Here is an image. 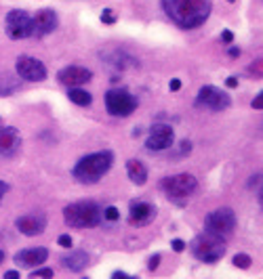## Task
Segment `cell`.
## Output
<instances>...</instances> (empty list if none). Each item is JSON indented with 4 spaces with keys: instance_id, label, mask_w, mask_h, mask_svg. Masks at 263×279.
I'll return each mask as SVG.
<instances>
[{
    "instance_id": "obj_1",
    "label": "cell",
    "mask_w": 263,
    "mask_h": 279,
    "mask_svg": "<svg viewBox=\"0 0 263 279\" xmlns=\"http://www.w3.org/2000/svg\"><path fill=\"white\" fill-rule=\"evenodd\" d=\"M162 9L183 30H196L211 15V0H162Z\"/></svg>"
},
{
    "instance_id": "obj_2",
    "label": "cell",
    "mask_w": 263,
    "mask_h": 279,
    "mask_svg": "<svg viewBox=\"0 0 263 279\" xmlns=\"http://www.w3.org/2000/svg\"><path fill=\"white\" fill-rule=\"evenodd\" d=\"M114 164V153L109 149H103V151H95V153H89L76 162V166L72 168V174L78 183H84V185H93L97 183L109 168Z\"/></svg>"
},
{
    "instance_id": "obj_3",
    "label": "cell",
    "mask_w": 263,
    "mask_h": 279,
    "mask_svg": "<svg viewBox=\"0 0 263 279\" xmlns=\"http://www.w3.org/2000/svg\"><path fill=\"white\" fill-rule=\"evenodd\" d=\"M63 218H65V225H70L74 229H91L101 223L103 214H101V206L97 202L82 200V202H74L70 206H65Z\"/></svg>"
},
{
    "instance_id": "obj_4",
    "label": "cell",
    "mask_w": 263,
    "mask_h": 279,
    "mask_svg": "<svg viewBox=\"0 0 263 279\" xmlns=\"http://www.w3.org/2000/svg\"><path fill=\"white\" fill-rule=\"evenodd\" d=\"M190 250H192L194 256L202 263H217V261H221L223 254H226V242H223L221 235H215V233L204 231V233L196 235L192 240Z\"/></svg>"
},
{
    "instance_id": "obj_5",
    "label": "cell",
    "mask_w": 263,
    "mask_h": 279,
    "mask_svg": "<svg viewBox=\"0 0 263 279\" xmlns=\"http://www.w3.org/2000/svg\"><path fill=\"white\" fill-rule=\"evenodd\" d=\"M105 109L109 111V115L126 118L137 109V99L126 88H112L105 92Z\"/></svg>"
},
{
    "instance_id": "obj_6",
    "label": "cell",
    "mask_w": 263,
    "mask_h": 279,
    "mask_svg": "<svg viewBox=\"0 0 263 279\" xmlns=\"http://www.w3.org/2000/svg\"><path fill=\"white\" fill-rule=\"evenodd\" d=\"M162 191L173 197V200H183V197H190L196 187H198V181H196L194 174H187V172H181V174H175V176H166L162 183H160Z\"/></svg>"
},
{
    "instance_id": "obj_7",
    "label": "cell",
    "mask_w": 263,
    "mask_h": 279,
    "mask_svg": "<svg viewBox=\"0 0 263 279\" xmlns=\"http://www.w3.org/2000/svg\"><path fill=\"white\" fill-rule=\"evenodd\" d=\"M204 227H206L209 233L226 237L236 229V212L232 210V208H217V210H213L204 218Z\"/></svg>"
},
{
    "instance_id": "obj_8",
    "label": "cell",
    "mask_w": 263,
    "mask_h": 279,
    "mask_svg": "<svg viewBox=\"0 0 263 279\" xmlns=\"http://www.w3.org/2000/svg\"><path fill=\"white\" fill-rule=\"evenodd\" d=\"M232 105V99L226 90L217 88V86H202L198 90V95H196V107H204L209 111H223Z\"/></svg>"
},
{
    "instance_id": "obj_9",
    "label": "cell",
    "mask_w": 263,
    "mask_h": 279,
    "mask_svg": "<svg viewBox=\"0 0 263 279\" xmlns=\"http://www.w3.org/2000/svg\"><path fill=\"white\" fill-rule=\"evenodd\" d=\"M5 30H7V36H9L11 40L30 38V36H32V17L28 15V11L13 9V11L7 13Z\"/></svg>"
},
{
    "instance_id": "obj_10",
    "label": "cell",
    "mask_w": 263,
    "mask_h": 279,
    "mask_svg": "<svg viewBox=\"0 0 263 279\" xmlns=\"http://www.w3.org/2000/svg\"><path fill=\"white\" fill-rule=\"evenodd\" d=\"M15 69H17V76L24 78L28 82H42L47 78V67L40 59L32 57V55H19L17 57V63H15Z\"/></svg>"
},
{
    "instance_id": "obj_11",
    "label": "cell",
    "mask_w": 263,
    "mask_h": 279,
    "mask_svg": "<svg viewBox=\"0 0 263 279\" xmlns=\"http://www.w3.org/2000/svg\"><path fill=\"white\" fill-rule=\"evenodd\" d=\"M173 143H175V132L168 124H154L145 138V147L149 151H164L173 147Z\"/></svg>"
},
{
    "instance_id": "obj_12",
    "label": "cell",
    "mask_w": 263,
    "mask_h": 279,
    "mask_svg": "<svg viewBox=\"0 0 263 279\" xmlns=\"http://www.w3.org/2000/svg\"><path fill=\"white\" fill-rule=\"evenodd\" d=\"M15 227L19 233H24L26 237H36L40 233H45L47 229V216L42 212H28V214H21L15 221Z\"/></svg>"
},
{
    "instance_id": "obj_13",
    "label": "cell",
    "mask_w": 263,
    "mask_h": 279,
    "mask_svg": "<svg viewBox=\"0 0 263 279\" xmlns=\"http://www.w3.org/2000/svg\"><path fill=\"white\" fill-rule=\"evenodd\" d=\"M57 23H59V19H57V13L53 9H40L32 17V36L42 38V36L55 32Z\"/></svg>"
},
{
    "instance_id": "obj_14",
    "label": "cell",
    "mask_w": 263,
    "mask_h": 279,
    "mask_svg": "<svg viewBox=\"0 0 263 279\" xmlns=\"http://www.w3.org/2000/svg\"><path fill=\"white\" fill-rule=\"evenodd\" d=\"M93 78V72L91 69H86V67H82V65H68V67H63V69H59L57 72V80L61 82V84H65V86H82V84H86Z\"/></svg>"
},
{
    "instance_id": "obj_15",
    "label": "cell",
    "mask_w": 263,
    "mask_h": 279,
    "mask_svg": "<svg viewBox=\"0 0 263 279\" xmlns=\"http://www.w3.org/2000/svg\"><path fill=\"white\" fill-rule=\"evenodd\" d=\"M47 258H49L47 248H26L15 254V265L24 269H34L40 267L42 263H47Z\"/></svg>"
},
{
    "instance_id": "obj_16",
    "label": "cell",
    "mask_w": 263,
    "mask_h": 279,
    "mask_svg": "<svg viewBox=\"0 0 263 279\" xmlns=\"http://www.w3.org/2000/svg\"><path fill=\"white\" fill-rule=\"evenodd\" d=\"M21 145V134L13 126L0 128V157H9L13 155Z\"/></svg>"
},
{
    "instance_id": "obj_17",
    "label": "cell",
    "mask_w": 263,
    "mask_h": 279,
    "mask_svg": "<svg viewBox=\"0 0 263 279\" xmlns=\"http://www.w3.org/2000/svg\"><path fill=\"white\" fill-rule=\"evenodd\" d=\"M154 216H156V208L149 202H133L130 204V212H128L130 225H147L149 221H154Z\"/></svg>"
},
{
    "instance_id": "obj_18",
    "label": "cell",
    "mask_w": 263,
    "mask_h": 279,
    "mask_svg": "<svg viewBox=\"0 0 263 279\" xmlns=\"http://www.w3.org/2000/svg\"><path fill=\"white\" fill-rule=\"evenodd\" d=\"M86 265H89V254L84 250H76V252H70L68 256H61V267L72 273H80Z\"/></svg>"
},
{
    "instance_id": "obj_19",
    "label": "cell",
    "mask_w": 263,
    "mask_h": 279,
    "mask_svg": "<svg viewBox=\"0 0 263 279\" xmlns=\"http://www.w3.org/2000/svg\"><path fill=\"white\" fill-rule=\"evenodd\" d=\"M126 174L135 185H145L147 183V168H145V164L141 160H135V157L128 160L126 162Z\"/></svg>"
},
{
    "instance_id": "obj_20",
    "label": "cell",
    "mask_w": 263,
    "mask_h": 279,
    "mask_svg": "<svg viewBox=\"0 0 263 279\" xmlns=\"http://www.w3.org/2000/svg\"><path fill=\"white\" fill-rule=\"evenodd\" d=\"M19 88V78L9 74V72H3L0 74V97H9Z\"/></svg>"
},
{
    "instance_id": "obj_21",
    "label": "cell",
    "mask_w": 263,
    "mask_h": 279,
    "mask_svg": "<svg viewBox=\"0 0 263 279\" xmlns=\"http://www.w3.org/2000/svg\"><path fill=\"white\" fill-rule=\"evenodd\" d=\"M68 97H70L72 103H76V105H80V107H86V105L93 103V95H91V92H86V90H82V88H78V86H70Z\"/></svg>"
},
{
    "instance_id": "obj_22",
    "label": "cell",
    "mask_w": 263,
    "mask_h": 279,
    "mask_svg": "<svg viewBox=\"0 0 263 279\" xmlns=\"http://www.w3.org/2000/svg\"><path fill=\"white\" fill-rule=\"evenodd\" d=\"M232 263H234V267H238V269H249L251 263H253V258L249 256V254H236V256L232 258Z\"/></svg>"
},
{
    "instance_id": "obj_23",
    "label": "cell",
    "mask_w": 263,
    "mask_h": 279,
    "mask_svg": "<svg viewBox=\"0 0 263 279\" xmlns=\"http://www.w3.org/2000/svg\"><path fill=\"white\" fill-rule=\"evenodd\" d=\"M101 214H103V218H105V221H112V223L120 218V210H118L116 206H107L105 210H101Z\"/></svg>"
},
{
    "instance_id": "obj_24",
    "label": "cell",
    "mask_w": 263,
    "mask_h": 279,
    "mask_svg": "<svg viewBox=\"0 0 263 279\" xmlns=\"http://www.w3.org/2000/svg\"><path fill=\"white\" fill-rule=\"evenodd\" d=\"M30 277H53V269H38V267H34V271L30 273Z\"/></svg>"
},
{
    "instance_id": "obj_25",
    "label": "cell",
    "mask_w": 263,
    "mask_h": 279,
    "mask_svg": "<svg viewBox=\"0 0 263 279\" xmlns=\"http://www.w3.org/2000/svg\"><path fill=\"white\" fill-rule=\"evenodd\" d=\"M101 21H103V23H107V26H112V23L116 21L114 11H112V9H105V11L101 13Z\"/></svg>"
},
{
    "instance_id": "obj_26",
    "label": "cell",
    "mask_w": 263,
    "mask_h": 279,
    "mask_svg": "<svg viewBox=\"0 0 263 279\" xmlns=\"http://www.w3.org/2000/svg\"><path fill=\"white\" fill-rule=\"evenodd\" d=\"M57 244H59L61 248H72V237H70L68 233H63V235H59Z\"/></svg>"
},
{
    "instance_id": "obj_27",
    "label": "cell",
    "mask_w": 263,
    "mask_h": 279,
    "mask_svg": "<svg viewBox=\"0 0 263 279\" xmlns=\"http://www.w3.org/2000/svg\"><path fill=\"white\" fill-rule=\"evenodd\" d=\"M158 265H160V254H154V256H149V263H147V269H149V271L158 269Z\"/></svg>"
},
{
    "instance_id": "obj_28",
    "label": "cell",
    "mask_w": 263,
    "mask_h": 279,
    "mask_svg": "<svg viewBox=\"0 0 263 279\" xmlns=\"http://www.w3.org/2000/svg\"><path fill=\"white\" fill-rule=\"evenodd\" d=\"M171 246H173V250H175V252H183V250L187 248V244H185L183 240H173V242H171Z\"/></svg>"
},
{
    "instance_id": "obj_29",
    "label": "cell",
    "mask_w": 263,
    "mask_h": 279,
    "mask_svg": "<svg viewBox=\"0 0 263 279\" xmlns=\"http://www.w3.org/2000/svg\"><path fill=\"white\" fill-rule=\"evenodd\" d=\"M221 42H223V44H232V42H234V34H232L230 30L221 32Z\"/></svg>"
},
{
    "instance_id": "obj_30",
    "label": "cell",
    "mask_w": 263,
    "mask_h": 279,
    "mask_svg": "<svg viewBox=\"0 0 263 279\" xmlns=\"http://www.w3.org/2000/svg\"><path fill=\"white\" fill-rule=\"evenodd\" d=\"M9 193V185L5 183V181H0V202L5 200V195Z\"/></svg>"
},
{
    "instance_id": "obj_31",
    "label": "cell",
    "mask_w": 263,
    "mask_h": 279,
    "mask_svg": "<svg viewBox=\"0 0 263 279\" xmlns=\"http://www.w3.org/2000/svg\"><path fill=\"white\" fill-rule=\"evenodd\" d=\"M253 107H255V109H261V107H263V92H259V95L255 97V101H253Z\"/></svg>"
},
{
    "instance_id": "obj_32",
    "label": "cell",
    "mask_w": 263,
    "mask_h": 279,
    "mask_svg": "<svg viewBox=\"0 0 263 279\" xmlns=\"http://www.w3.org/2000/svg\"><path fill=\"white\" fill-rule=\"evenodd\" d=\"M168 88H171V90H179V88H181V80H179V78H173L171 84H168Z\"/></svg>"
},
{
    "instance_id": "obj_33",
    "label": "cell",
    "mask_w": 263,
    "mask_h": 279,
    "mask_svg": "<svg viewBox=\"0 0 263 279\" xmlns=\"http://www.w3.org/2000/svg\"><path fill=\"white\" fill-rule=\"evenodd\" d=\"M226 86H228V88H236V86H238V78H236V76H230V78L226 80Z\"/></svg>"
},
{
    "instance_id": "obj_34",
    "label": "cell",
    "mask_w": 263,
    "mask_h": 279,
    "mask_svg": "<svg viewBox=\"0 0 263 279\" xmlns=\"http://www.w3.org/2000/svg\"><path fill=\"white\" fill-rule=\"evenodd\" d=\"M5 277H7V279H15V277H19V271H7Z\"/></svg>"
},
{
    "instance_id": "obj_35",
    "label": "cell",
    "mask_w": 263,
    "mask_h": 279,
    "mask_svg": "<svg viewBox=\"0 0 263 279\" xmlns=\"http://www.w3.org/2000/svg\"><path fill=\"white\" fill-rule=\"evenodd\" d=\"M230 57H240V49L232 46V49H230Z\"/></svg>"
},
{
    "instance_id": "obj_36",
    "label": "cell",
    "mask_w": 263,
    "mask_h": 279,
    "mask_svg": "<svg viewBox=\"0 0 263 279\" xmlns=\"http://www.w3.org/2000/svg\"><path fill=\"white\" fill-rule=\"evenodd\" d=\"M3 261H5V252H3V250H0V263H3Z\"/></svg>"
},
{
    "instance_id": "obj_37",
    "label": "cell",
    "mask_w": 263,
    "mask_h": 279,
    "mask_svg": "<svg viewBox=\"0 0 263 279\" xmlns=\"http://www.w3.org/2000/svg\"><path fill=\"white\" fill-rule=\"evenodd\" d=\"M228 3H236V0H228Z\"/></svg>"
}]
</instances>
